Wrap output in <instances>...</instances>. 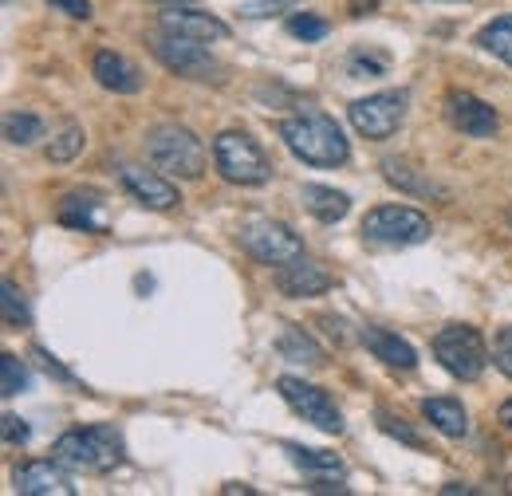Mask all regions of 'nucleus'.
I'll list each match as a JSON object with an SVG mask.
<instances>
[{"label": "nucleus", "mask_w": 512, "mask_h": 496, "mask_svg": "<svg viewBox=\"0 0 512 496\" xmlns=\"http://www.w3.org/2000/svg\"><path fill=\"white\" fill-rule=\"evenodd\" d=\"M363 343L375 351V359H383L386 367H394V371H414L418 367L414 347L406 339H398L394 331H386V327H363Z\"/></svg>", "instance_id": "obj_17"}, {"label": "nucleus", "mask_w": 512, "mask_h": 496, "mask_svg": "<svg viewBox=\"0 0 512 496\" xmlns=\"http://www.w3.org/2000/svg\"><path fill=\"white\" fill-rule=\"evenodd\" d=\"M60 221L71 225V229H83V233H99L95 201H91V197H64V205H60Z\"/></svg>", "instance_id": "obj_23"}, {"label": "nucleus", "mask_w": 512, "mask_h": 496, "mask_svg": "<svg viewBox=\"0 0 512 496\" xmlns=\"http://www.w3.org/2000/svg\"><path fill=\"white\" fill-rule=\"evenodd\" d=\"M505 221H509V225H512V205H509V213H505Z\"/></svg>", "instance_id": "obj_40"}, {"label": "nucleus", "mask_w": 512, "mask_h": 496, "mask_svg": "<svg viewBox=\"0 0 512 496\" xmlns=\"http://www.w3.org/2000/svg\"><path fill=\"white\" fill-rule=\"evenodd\" d=\"M48 4L67 12V16H75V20H87L91 16V0H48Z\"/></svg>", "instance_id": "obj_34"}, {"label": "nucleus", "mask_w": 512, "mask_h": 496, "mask_svg": "<svg viewBox=\"0 0 512 496\" xmlns=\"http://www.w3.org/2000/svg\"><path fill=\"white\" fill-rule=\"evenodd\" d=\"M158 4H193V0H158Z\"/></svg>", "instance_id": "obj_39"}, {"label": "nucleus", "mask_w": 512, "mask_h": 496, "mask_svg": "<svg viewBox=\"0 0 512 496\" xmlns=\"http://www.w3.org/2000/svg\"><path fill=\"white\" fill-rule=\"evenodd\" d=\"M493 363H497V371L512 378V327H505L501 335H497V343H493Z\"/></svg>", "instance_id": "obj_30"}, {"label": "nucleus", "mask_w": 512, "mask_h": 496, "mask_svg": "<svg viewBox=\"0 0 512 496\" xmlns=\"http://www.w3.org/2000/svg\"><path fill=\"white\" fill-rule=\"evenodd\" d=\"M383 430L390 437H398V441H406V445H414V449H422V437L414 434L410 426H402V422H394V418H386L383 414Z\"/></svg>", "instance_id": "obj_33"}, {"label": "nucleus", "mask_w": 512, "mask_h": 496, "mask_svg": "<svg viewBox=\"0 0 512 496\" xmlns=\"http://www.w3.org/2000/svg\"><path fill=\"white\" fill-rule=\"evenodd\" d=\"M52 457H56L64 469L103 477V473H111V469L123 465V437L115 434L111 426L67 430V434L52 445Z\"/></svg>", "instance_id": "obj_2"}, {"label": "nucleus", "mask_w": 512, "mask_h": 496, "mask_svg": "<svg viewBox=\"0 0 512 496\" xmlns=\"http://www.w3.org/2000/svg\"><path fill=\"white\" fill-rule=\"evenodd\" d=\"M288 32L296 36V40H308V44H316V40H323L327 36V20H320V16H292L288 20Z\"/></svg>", "instance_id": "obj_29"}, {"label": "nucleus", "mask_w": 512, "mask_h": 496, "mask_svg": "<svg viewBox=\"0 0 512 496\" xmlns=\"http://www.w3.org/2000/svg\"><path fill=\"white\" fill-rule=\"evenodd\" d=\"M158 28H162V32H174V36L201 40V44L229 36V24H225V20H217V16H209V12H197V8H178V4L158 16Z\"/></svg>", "instance_id": "obj_14"}, {"label": "nucleus", "mask_w": 512, "mask_h": 496, "mask_svg": "<svg viewBox=\"0 0 512 496\" xmlns=\"http://www.w3.org/2000/svg\"><path fill=\"white\" fill-rule=\"evenodd\" d=\"M477 44L512 67V16H497L477 32Z\"/></svg>", "instance_id": "obj_22"}, {"label": "nucleus", "mask_w": 512, "mask_h": 496, "mask_svg": "<svg viewBox=\"0 0 512 496\" xmlns=\"http://www.w3.org/2000/svg\"><path fill=\"white\" fill-rule=\"evenodd\" d=\"M36 359H40V367H44V371H48V374H56V378H67V371H64V367H60V363H56V359H52V355H44V351H40V347H36Z\"/></svg>", "instance_id": "obj_36"}, {"label": "nucleus", "mask_w": 512, "mask_h": 496, "mask_svg": "<svg viewBox=\"0 0 512 496\" xmlns=\"http://www.w3.org/2000/svg\"><path fill=\"white\" fill-rule=\"evenodd\" d=\"M123 186H127L134 201H142L150 209H174L182 201L178 189L170 186L166 178H158L154 170H142V166H123Z\"/></svg>", "instance_id": "obj_15"}, {"label": "nucleus", "mask_w": 512, "mask_h": 496, "mask_svg": "<svg viewBox=\"0 0 512 496\" xmlns=\"http://www.w3.org/2000/svg\"><path fill=\"white\" fill-rule=\"evenodd\" d=\"M280 138L308 166H343L351 158V146H347L339 123L320 115V111H304V115L284 119L280 123Z\"/></svg>", "instance_id": "obj_1"}, {"label": "nucleus", "mask_w": 512, "mask_h": 496, "mask_svg": "<svg viewBox=\"0 0 512 496\" xmlns=\"http://www.w3.org/2000/svg\"><path fill=\"white\" fill-rule=\"evenodd\" d=\"M276 351L288 359V363H304V367H323V351L320 343L304 331V327H284L280 339H276Z\"/></svg>", "instance_id": "obj_20"}, {"label": "nucleus", "mask_w": 512, "mask_h": 496, "mask_svg": "<svg viewBox=\"0 0 512 496\" xmlns=\"http://www.w3.org/2000/svg\"><path fill=\"white\" fill-rule=\"evenodd\" d=\"M276 390H280V398H284L304 422H312L316 430H323V434H343V414H339V406L327 398V390L304 382V378H292V374H284V378L276 382Z\"/></svg>", "instance_id": "obj_9"}, {"label": "nucleus", "mask_w": 512, "mask_h": 496, "mask_svg": "<svg viewBox=\"0 0 512 496\" xmlns=\"http://www.w3.org/2000/svg\"><path fill=\"white\" fill-rule=\"evenodd\" d=\"M383 170H386V182L410 189V193H442V189L434 186V182H418V178H414V170H410V166H402L398 158H386Z\"/></svg>", "instance_id": "obj_27"}, {"label": "nucleus", "mask_w": 512, "mask_h": 496, "mask_svg": "<svg viewBox=\"0 0 512 496\" xmlns=\"http://www.w3.org/2000/svg\"><path fill=\"white\" fill-rule=\"evenodd\" d=\"M24 390H28V371H24V363L4 351V355H0V394L12 398V394H24Z\"/></svg>", "instance_id": "obj_26"}, {"label": "nucleus", "mask_w": 512, "mask_h": 496, "mask_svg": "<svg viewBox=\"0 0 512 496\" xmlns=\"http://www.w3.org/2000/svg\"><path fill=\"white\" fill-rule=\"evenodd\" d=\"M446 115L453 130H461L465 138H493L497 134V111L485 103V99H477V95H469V91H453L446 103Z\"/></svg>", "instance_id": "obj_11"}, {"label": "nucleus", "mask_w": 512, "mask_h": 496, "mask_svg": "<svg viewBox=\"0 0 512 496\" xmlns=\"http://www.w3.org/2000/svg\"><path fill=\"white\" fill-rule=\"evenodd\" d=\"M347 115H351V126H355L363 138L383 142V138H390V134L402 126V119H406V91H379V95L355 99Z\"/></svg>", "instance_id": "obj_10"}, {"label": "nucleus", "mask_w": 512, "mask_h": 496, "mask_svg": "<svg viewBox=\"0 0 512 496\" xmlns=\"http://www.w3.org/2000/svg\"><path fill=\"white\" fill-rule=\"evenodd\" d=\"M276 288H280L288 300H312V296H323V292L331 288V276L323 272L316 260L296 256V260L280 264V272H276Z\"/></svg>", "instance_id": "obj_13"}, {"label": "nucleus", "mask_w": 512, "mask_h": 496, "mask_svg": "<svg viewBox=\"0 0 512 496\" xmlns=\"http://www.w3.org/2000/svg\"><path fill=\"white\" fill-rule=\"evenodd\" d=\"M213 166L233 186H264L272 178V162L245 130H225L213 138Z\"/></svg>", "instance_id": "obj_4"}, {"label": "nucleus", "mask_w": 512, "mask_h": 496, "mask_svg": "<svg viewBox=\"0 0 512 496\" xmlns=\"http://www.w3.org/2000/svg\"><path fill=\"white\" fill-rule=\"evenodd\" d=\"M300 0H249L245 4V16H268V12H284V8H296Z\"/></svg>", "instance_id": "obj_31"}, {"label": "nucleus", "mask_w": 512, "mask_h": 496, "mask_svg": "<svg viewBox=\"0 0 512 496\" xmlns=\"http://www.w3.org/2000/svg\"><path fill=\"white\" fill-rule=\"evenodd\" d=\"M146 154L170 178L197 182L205 174V146H201V138L193 130H186V126H154L146 134Z\"/></svg>", "instance_id": "obj_3"}, {"label": "nucleus", "mask_w": 512, "mask_h": 496, "mask_svg": "<svg viewBox=\"0 0 512 496\" xmlns=\"http://www.w3.org/2000/svg\"><path fill=\"white\" fill-rule=\"evenodd\" d=\"M150 52L158 56L162 67H170L174 75L182 79H221V63L209 56V48L201 40H190V36H174V32H154L150 36Z\"/></svg>", "instance_id": "obj_7"}, {"label": "nucleus", "mask_w": 512, "mask_h": 496, "mask_svg": "<svg viewBox=\"0 0 512 496\" xmlns=\"http://www.w3.org/2000/svg\"><path fill=\"white\" fill-rule=\"evenodd\" d=\"M83 150V126H67L60 138H52V146H48V162H71L75 154Z\"/></svg>", "instance_id": "obj_28"}, {"label": "nucleus", "mask_w": 512, "mask_h": 496, "mask_svg": "<svg viewBox=\"0 0 512 496\" xmlns=\"http://www.w3.org/2000/svg\"><path fill=\"white\" fill-rule=\"evenodd\" d=\"M422 418L446 437L469 434V414H465V406L453 402V398H426V402H422Z\"/></svg>", "instance_id": "obj_18"}, {"label": "nucleus", "mask_w": 512, "mask_h": 496, "mask_svg": "<svg viewBox=\"0 0 512 496\" xmlns=\"http://www.w3.org/2000/svg\"><path fill=\"white\" fill-rule=\"evenodd\" d=\"M497 418H501V422H505V426L512 430V398L505 402V406H501V414H497Z\"/></svg>", "instance_id": "obj_37"}, {"label": "nucleus", "mask_w": 512, "mask_h": 496, "mask_svg": "<svg viewBox=\"0 0 512 496\" xmlns=\"http://www.w3.org/2000/svg\"><path fill=\"white\" fill-rule=\"evenodd\" d=\"M233 493H245V496H253V489H249V485H225V496H233Z\"/></svg>", "instance_id": "obj_38"}, {"label": "nucleus", "mask_w": 512, "mask_h": 496, "mask_svg": "<svg viewBox=\"0 0 512 496\" xmlns=\"http://www.w3.org/2000/svg\"><path fill=\"white\" fill-rule=\"evenodd\" d=\"M4 138L12 142V146H32L36 138H44V123L36 119V115H4Z\"/></svg>", "instance_id": "obj_24"}, {"label": "nucleus", "mask_w": 512, "mask_h": 496, "mask_svg": "<svg viewBox=\"0 0 512 496\" xmlns=\"http://www.w3.org/2000/svg\"><path fill=\"white\" fill-rule=\"evenodd\" d=\"M363 237L371 245L406 248L430 241V217L410 209V205H379L363 217Z\"/></svg>", "instance_id": "obj_6"}, {"label": "nucleus", "mask_w": 512, "mask_h": 496, "mask_svg": "<svg viewBox=\"0 0 512 496\" xmlns=\"http://www.w3.org/2000/svg\"><path fill=\"white\" fill-rule=\"evenodd\" d=\"M91 75L99 79V87L115 91V95H134L142 87V75L130 60H123L119 52H95L91 60Z\"/></svg>", "instance_id": "obj_16"}, {"label": "nucleus", "mask_w": 512, "mask_h": 496, "mask_svg": "<svg viewBox=\"0 0 512 496\" xmlns=\"http://www.w3.org/2000/svg\"><path fill=\"white\" fill-rule=\"evenodd\" d=\"M284 449H288V457H292V461H296L304 473H312L316 481H343V473H347V469H343V461H339L335 453H323V449H304V445H292V441H288Z\"/></svg>", "instance_id": "obj_21"}, {"label": "nucleus", "mask_w": 512, "mask_h": 496, "mask_svg": "<svg viewBox=\"0 0 512 496\" xmlns=\"http://www.w3.org/2000/svg\"><path fill=\"white\" fill-rule=\"evenodd\" d=\"M383 60H367V56H355L351 60V71H367V75H383Z\"/></svg>", "instance_id": "obj_35"}, {"label": "nucleus", "mask_w": 512, "mask_h": 496, "mask_svg": "<svg viewBox=\"0 0 512 496\" xmlns=\"http://www.w3.org/2000/svg\"><path fill=\"white\" fill-rule=\"evenodd\" d=\"M241 248L260 260V264H288V260H296V256H304V241L288 229V225H280V221H272V217H253V221H245L241 225Z\"/></svg>", "instance_id": "obj_8"}, {"label": "nucleus", "mask_w": 512, "mask_h": 496, "mask_svg": "<svg viewBox=\"0 0 512 496\" xmlns=\"http://www.w3.org/2000/svg\"><path fill=\"white\" fill-rule=\"evenodd\" d=\"M300 201L308 205L312 217H320L323 225H335V221H343L351 213V197L331 186H304L300 189Z\"/></svg>", "instance_id": "obj_19"}, {"label": "nucleus", "mask_w": 512, "mask_h": 496, "mask_svg": "<svg viewBox=\"0 0 512 496\" xmlns=\"http://www.w3.org/2000/svg\"><path fill=\"white\" fill-rule=\"evenodd\" d=\"M12 481L20 496H75V485L60 469V461H24Z\"/></svg>", "instance_id": "obj_12"}, {"label": "nucleus", "mask_w": 512, "mask_h": 496, "mask_svg": "<svg viewBox=\"0 0 512 496\" xmlns=\"http://www.w3.org/2000/svg\"><path fill=\"white\" fill-rule=\"evenodd\" d=\"M434 359H438L453 378L473 382V378H481L485 367H489V347H485V339H481L477 327L453 323V327H442V331L434 335Z\"/></svg>", "instance_id": "obj_5"}, {"label": "nucleus", "mask_w": 512, "mask_h": 496, "mask_svg": "<svg viewBox=\"0 0 512 496\" xmlns=\"http://www.w3.org/2000/svg\"><path fill=\"white\" fill-rule=\"evenodd\" d=\"M0 426H4V441H8V445H24V441H28V426H24L16 414H4Z\"/></svg>", "instance_id": "obj_32"}, {"label": "nucleus", "mask_w": 512, "mask_h": 496, "mask_svg": "<svg viewBox=\"0 0 512 496\" xmlns=\"http://www.w3.org/2000/svg\"><path fill=\"white\" fill-rule=\"evenodd\" d=\"M0 308H4V323H8V327H28V323H32L28 304H24V296H20V288H16L12 280L0 284Z\"/></svg>", "instance_id": "obj_25"}]
</instances>
